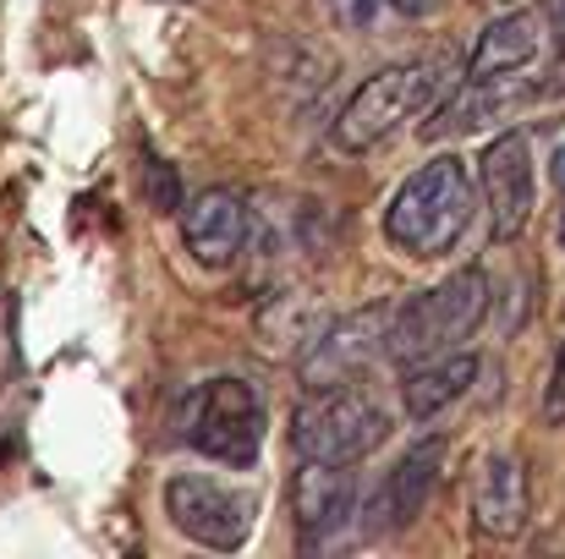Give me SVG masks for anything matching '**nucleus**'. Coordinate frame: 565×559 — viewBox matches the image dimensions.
Here are the masks:
<instances>
[{
    "label": "nucleus",
    "instance_id": "nucleus-1",
    "mask_svg": "<svg viewBox=\"0 0 565 559\" xmlns=\"http://www.w3.org/2000/svg\"><path fill=\"white\" fill-rule=\"evenodd\" d=\"M472 208H478V192H472L467 165L456 154H439V160H428L423 171H412L395 186V197L384 208V236L406 258L428 264V258H445L467 236Z\"/></svg>",
    "mask_w": 565,
    "mask_h": 559
},
{
    "label": "nucleus",
    "instance_id": "nucleus-2",
    "mask_svg": "<svg viewBox=\"0 0 565 559\" xmlns=\"http://www.w3.org/2000/svg\"><path fill=\"white\" fill-rule=\"evenodd\" d=\"M489 297H494V291H489V275H483L478 264L456 269L450 280H439V286H428L423 297H412V302L395 308L384 357L401 363V368H412V363H428V357L450 352L456 341H467V335L483 324Z\"/></svg>",
    "mask_w": 565,
    "mask_h": 559
},
{
    "label": "nucleus",
    "instance_id": "nucleus-3",
    "mask_svg": "<svg viewBox=\"0 0 565 559\" xmlns=\"http://www.w3.org/2000/svg\"><path fill=\"white\" fill-rule=\"evenodd\" d=\"M390 439V417L374 406V395H363L358 384H335V389H308L291 411V450L302 461H363Z\"/></svg>",
    "mask_w": 565,
    "mask_h": 559
},
{
    "label": "nucleus",
    "instance_id": "nucleus-4",
    "mask_svg": "<svg viewBox=\"0 0 565 559\" xmlns=\"http://www.w3.org/2000/svg\"><path fill=\"white\" fill-rule=\"evenodd\" d=\"M439 88H445V66H434V61H412V66H384V72H374L347 99V110L330 127L335 154H369V149H379L401 121H412L417 110H428Z\"/></svg>",
    "mask_w": 565,
    "mask_h": 559
},
{
    "label": "nucleus",
    "instance_id": "nucleus-5",
    "mask_svg": "<svg viewBox=\"0 0 565 559\" xmlns=\"http://www.w3.org/2000/svg\"><path fill=\"white\" fill-rule=\"evenodd\" d=\"M264 395L236 378V373H220L209 378L198 395H192V417H188V444L209 461H225V466H253L258 450H264Z\"/></svg>",
    "mask_w": 565,
    "mask_h": 559
},
{
    "label": "nucleus",
    "instance_id": "nucleus-6",
    "mask_svg": "<svg viewBox=\"0 0 565 559\" xmlns=\"http://www.w3.org/2000/svg\"><path fill=\"white\" fill-rule=\"evenodd\" d=\"M166 510H171L177 533H188L192 544L231 555V549L247 544L253 516H258V499L242 494V488L209 483V477H171L166 483Z\"/></svg>",
    "mask_w": 565,
    "mask_h": 559
},
{
    "label": "nucleus",
    "instance_id": "nucleus-7",
    "mask_svg": "<svg viewBox=\"0 0 565 559\" xmlns=\"http://www.w3.org/2000/svg\"><path fill=\"white\" fill-rule=\"evenodd\" d=\"M390 319H395V308H369V313H347V319L324 324V330L302 346L297 378H302L308 389L352 384V378L384 352V341H390Z\"/></svg>",
    "mask_w": 565,
    "mask_h": 559
},
{
    "label": "nucleus",
    "instance_id": "nucleus-8",
    "mask_svg": "<svg viewBox=\"0 0 565 559\" xmlns=\"http://www.w3.org/2000/svg\"><path fill=\"white\" fill-rule=\"evenodd\" d=\"M478 182H483V203H489V236L516 241L533 219V143L522 132L494 138L478 160Z\"/></svg>",
    "mask_w": 565,
    "mask_h": 559
},
{
    "label": "nucleus",
    "instance_id": "nucleus-9",
    "mask_svg": "<svg viewBox=\"0 0 565 559\" xmlns=\"http://www.w3.org/2000/svg\"><path fill=\"white\" fill-rule=\"evenodd\" d=\"M291 516H297L302 549L335 544L358 516V477L341 461H302L291 477Z\"/></svg>",
    "mask_w": 565,
    "mask_h": 559
},
{
    "label": "nucleus",
    "instance_id": "nucleus-10",
    "mask_svg": "<svg viewBox=\"0 0 565 559\" xmlns=\"http://www.w3.org/2000/svg\"><path fill=\"white\" fill-rule=\"evenodd\" d=\"M550 50V17L544 11H511L489 22L467 55V77H511V83H539L533 72L544 66Z\"/></svg>",
    "mask_w": 565,
    "mask_h": 559
},
{
    "label": "nucleus",
    "instance_id": "nucleus-11",
    "mask_svg": "<svg viewBox=\"0 0 565 559\" xmlns=\"http://www.w3.org/2000/svg\"><path fill=\"white\" fill-rule=\"evenodd\" d=\"M182 236L203 269H231L247 247V197L231 186H203L182 208Z\"/></svg>",
    "mask_w": 565,
    "mask_h": 559
},
{
    "label": "nucleus",
    "instance_id": "nucleus-12",
    "mask_svg": "<svg viewBox=\"0 0 565 559\" xmlns=\"http://www.w3.org/2000/svg\"><path fill=\"white\" fill-rule=\"evenodd\" d=\"M472 516L489 538H516L527 527V472L516 455H489L472 483Z\"/></svg>",
    "mask_w": 565,
    "mask_h": 559
},
{
    "label": "nucleus",
    "instance_id": "nucleus-13",
    "mask_svg": "<svg viewBox=\"0 0 565 559\" xmlns=\"http://www.w3.org/2000/svg\"><path fill=\"white\" fill-rule=\"evenodd\" d=\"M439 466H445V439H423L390 466V477L379 488V510L390 516V527H412L423 516V505L439 483Z\"/></svg>",
    "mask_w": 565,
    "mask_h": 559
},
{
    "label": "nucleus",
    "instance_id": "nucleus-14",
    "mask_svg": "<svg viewBox=\"0 0 565 559\" xmlns=\"http://www.w3.org/2000/svg\"><path fill=\"white\" fill-rule=\"evenodd\" d=\"M472 378H478V357H467V352L412 363L406 384H401V406H406V417H412V422H428V417H439L450 400H461Z\"/></svg>",
    "mask_w": 565,
    "mask_h": 559
},
{
    "label": "nucleus",
    "instance_id": "nucleus-15",
    "mask_svg": "<svg viewBox=\"0 0 565 559\" xmlns=\"http://www.w3.org/2000/svg\"><path fill=\"white\" fill-rule=\"evenodd\" d=\"M544 422L565 428V341H561V357H555V373H550V389H544Z\"/></svg>",
    "mask_w": 565,
    "mask_h": 559
},
{
    "label": "nucleus",
    "instance_id": "nucleus-16",
    "mask_svg": "<svg viewBox=\"0 0 565 559\" xmlns=\"http://www.w3.org/2000/svg\"><path fill=\"white\" fill-rule=\"evenodd\" d=\"M330 6V17L347 28V33H363L369 22H374V0H324Z\"/></svg>",
    "mask_w": 565,
    "mask_h": 559
},
{
    "label": "nucleus",
    "instance_id": "nucleus-17",
    "mask_svg": "<svg viewBox=\"0 0 565 559\" xmlns=\"http://www.w3.org/2000/svg\"><path fill=\"white\" fill-rule=\"evenodd\" d=\"M143 171H149V197H154V208H182V203H177V176H171V165L149 160Z\"/></svg>",
    "mask_w": 565,
    "mask_h": 559
},
{
    "label": "nucleus",
    "instance_id": "nucleus-18",
    "mask_svg": "<svg viewBox=\"0 0 565 559\" xmlns=\"http://www.w3.org/2000/svg\"><path fill=\"white\" fill-rule=\"evenodd\" d=\"M555 192H561V247H565V149H555Z\"/></svg>",
    "mask_w": 565,
    "mask_h": 559
},
{
    "label": "nucleus",
    "instance_id": "nucleus-19",
    "mask_svg": "<svg viewBox=\"0 0 565 559\" xmlns=\"http://www.w3.org/2000/svg\"><path fill=\"white\" fill-rule=\"evenodd\" d=\"M395 11H406V17H423V11H434L439 0H390Z\"/></svg>",
    "mask_w": 565,
    "mask_h": 559
}]
</instances>
